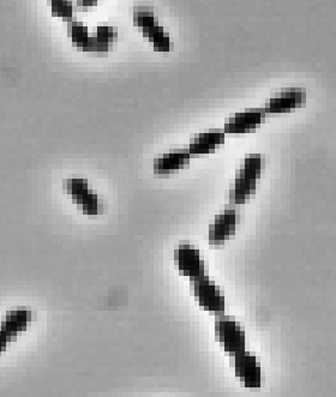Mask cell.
Returning a JSON list of instances; mask_svg holds the SVG:
<instances>
[{"mask_svg":"<svg viewBox=\"0 0 336 397\" xmlns=\"http://www.w3.org/2000/svg\"><path fill=\"white\" fill-rule=\"evenodd\" d=\"M263 159L261 155H251L243 160L235 182L230 187V205H245L256 192L257 182L261 178Z\"/></svg>","mask_w":336,"mask_h":397,"instance_id":"1","label":"cell"},{"mask_svg":"<svg viewBox=\"0 0 336 397\" xmlns=\"http://www.w3.org/2000/svg\"><path fill=\"white\" fill-rule=\"evenodd\" d=\"M191 291L197 303L203 310L216 317L223 316L226 310V298L219 286L208 277L191 281Z\"/></svg>","mask_w":336,"mask_h":397,"instance_id":"2","label":"cell"},{"mask_svg":"<svg viewBox=\"0 0 336 397\" xmlns=\"http://www.w3.org/2000/svg\"><path fill=\"white\" fill-rule=\"evenodd\" d=\"M216 341L223 346V351L230 356H237L246 351L245 330L235 318L220 316L215 321Z\"/></svg>","mask_w":336,"mask_h":397,"instance_id":"3","label":"cell"},{"mask_svg":"<svg viewBox=\"0 0 336 397\" xmlns=\"http://www.w3.org/2000/svg\"><path fill=\"white\" fill-rule=\"evenodd\" d=\"M230 366L235 370V377L240 381L244 388L258 390L262 386L261 364L253 353H239L230 356Z\"/></svg>","mask_w":336,"mask_h":397,"instance_id":"4","label":"cell"},{"mask_svg":"<svg viewBox=\"0 0 336 397\" xmlns=\"http://www.w3.org/2000/svg\"><path fill=\"white\" fill-rule=\"evenodd\" d=\"M174 262L179 272L190 280H198L207 275V265L200 251L191 244H180L174 251Z\"/></svg>","mask_w":336,"mask_h":397,"instance_id":"5","label":"cell"},{"mask_svg":"<svg viewBox=\"0 0 336 397\" xmlns=\"http://www.w3.org/2000/svg\"><path fill=\"white\" fill-rule=\"evenodd\" d=\"M240 212L238 209L227 208L216 216L209 228V245L212 247L223 246L238 228Z\"/></svg>","mask_w":336,"mask_h":397,"instance_id":"6","label":"cell"},{"mask_svg":"<svg viewBox=\"0 0 336 397\" xmlns=\"http://www.w3.org/2000/svg\"><path fill=\"white\" fill-rule=\"evenodd\" d=\"M66 191L87 215H96L100 212L101 202L98 200V195L89 191L86 179H68Z\"/></svg>","mask_w":336,"mask_h":397,"instance_id":"7","label":"cell"},{"mask_svg":"<svg viewBox=\"0 0 336 397\" xmlns=\"http://www.w3.org/2000/svg\"><path fill=\"white\" fill-rule=\"evenodd\" d=\"M306 93L304 89H285L270 98L265 107V113H283L305 105Z\"/></svg>","mask_w":336,"mask_h":397,"instance_id":"8","label":"cell"},{"mask_svg":"<svg viewBox=\"0 0 336 397\" xmlns=\"http://www.w3.org/2000/svg\"><path fill=\"white\" fill-rule=\"evenodd\" d=\"M265 110H246L243 113H237L228 119L225 125V133H249L257 129V126L265 120Z\"/></svg>","mask_w":336,"mask_h":397,"instance_id":"9","label":"cell"},{"mask_svg":"<svg viewBox=\"0 0 336 397\" xmlns=\"http://www.w3.org/2000/svg\"><path fill=\"white\" fill-rule=\"evenodd\" d=\"M191 159L188 149H173L154 160V173L156 175H170L188 166Z\"/></svg>","mask_w":336,"mask_h":397,"instance_id":"10","label":"cell"},{"mask_svg":"<svg viewBox=\"0 0 336 397\" xmlns=\"http://www.w3.org/2000/svg\"><path fill=\"white\" fill-rule=\"evenodd\" d=\"M225 143V133L223 131H209V133H200L193 137L190 142V155L200 156L205 154H212L216 149Z\"/></svg>","mask_w":336,"mask_h":397,"instance_id":"11","label":"cell"},{"mask_svg":"<svg viewBox=\"0 0 336 397\" xmlns=\"http://www.w3.org/2000/svg\"><path fill=\"white\" fill-rule=\"evenodd\" d=\"M117 38V29L111 26H100L96 28V34L91 36L86 52L106 53Z\"/></svg>","mask_w":336,"mask_h":397,"instance_id":"12","label":"cell"},{"mask_svg":"<svg viewBox=\"0 0 336 397\" xmlns=\"http://www.w3.org/2000/svg\"><path fill=\"white\" fill-rule=\"evenodd\" d=\"M142 34L144 38L151 40L155 51L158 52H170L172 48L170 36L166 35L163 28L159 26V23H156L151 27L144 28L142 29Z\"/></svg>","mask_w":336,"mask_h":397,"instance_id":"13","label":"cell"},{"mask_svg":"<svg viewBox=\"0 0 336 397\" xmlns=\"http://www.w3.org/2000/svg\"><path fill=\"white\" fill-rule=\"evenodd\" d=\"M68 38H71L72 45L86 52L89 43V29L83 23L71 21L68 24Z\"/></svg>","mask_w":336,"mask_h":397,"instance_id":"14","label":"cell"},{"mask_svg":"<svg viewBox=\"0 0 336 397\" xmlns=\"http://www.w3.org/2000/svg\"><path fill=\"white\" fill-rule=\"evenodd\" d=\"M133 23L136 27L144 29L158 23L155 19L154 12L147 8H137L133 12Z\"/></svg>","mask_w":336,"mask_h":397,"instance_id":"15","label":"cell"},{"mask_svg":"<svg viewBox=\"0 0 336 397\" xmlns=\"http://www.w3.org/2000/svg\"><path fill=\"white\" fill-rule=\"evenodd\" d=\"M52 12L54 16L70 19V22L73 19V8L70 1H52Z\"/></svg>","mask_w":336,"mask_h":397,"instance_id":"16","label":"cell"},{"mask_svg":"<svg viewBox=\"0 0 336 397\" xmlns=\"http://www.w3.org/2000/svg\"><path fill=\"white\" fill-rule=\"evenodd\" d=\"M78 6L80 8H89V6H95L96 5V1H78Z\"/></svg>","mask_w":336,"mask_h":397,"instance_id":"17","label":"cell"}]
</instances>
